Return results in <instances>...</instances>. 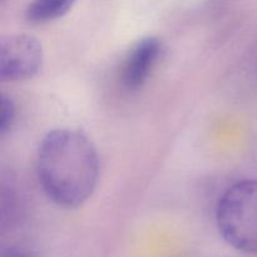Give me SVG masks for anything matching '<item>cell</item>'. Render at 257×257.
Here are the masks:
<instances>
[{
    "label": "cell",
    "mask_w": 257,
    "mask_h": 257,
    "mask_svg": "<svg viewBox=\"0 0 257 257\" xmlns=\"http://www.w3.org/2000/svg\"><path fill=\"white\" fill-rule=\"evenodd\" d=\"M99 161L92 141L75 130H55L38 151V177L45 195L60 207L75 208L92 196Z\"/></svg>",
    "instance_id": "6da1fadb"
},
{
    "label": "cell",
    "mask_w": 257,
    "mask_h": 257,
    "mask_svg": "<svg viewBox=\"0 0 257 257\" xmlns=\"http://www.w3.org/2000/svg\"><path fill=\"white\" fill-rule=\"evenodd\" d=\"M217 227L235 250L257 253V180L231 186L217 205Z\"/></svg>",
    "instance_id": "7a4b0ae2"
},
{
    "label": "cell",
    "mask_w": 257,
    "mask_h": 257,
    "mask_svg": "<svg viewBox=\"0 0 257 257\" xmlns=\"http://www.w3.org/2000/svg\"><path fill=\"white\" fill-rule=\"evenodd\" d=\"M43 63L42 44L28 34H10L0 40V79L18 82L34 77Z\"/></svg>",
    "instance_id": "3957f363"
},
{
    "label": "cell",
    "mask_w": 257,
    "mask_h": 257,
    "mask_svg": "<svg viewBox=\"0 0 257 257\" xmlns=\"http://www.w3.org/2000/svg\"><path fill=\"white\" fill-rule=\"evenodd\" d=\"M162 45L156 37L141 39L131 49L122 70V82L128 89L136 90L142 87L157 63Z\"/></svg>",
    "instance_id": "277c9868"
},
{
    "label": "cell",
    "mask_w": 257,
    "mask_h": 257,
    "mask_svg": "<svg viewBox=\"0 0 257 257\" xmlns=\"http://www.w3.org/2000/svg\"><path fill=\"white\" fill-rule=\"evenodd\" d=\"M77 0H32L25 17L33 24H44L67 14Z\"/></svg>",
    "instance_id": "5b68a950"
},
{
    "label": "cell",
    "mask_w": 257,
    "mask_h": 257,
    "mask_svg": "<svg viewBox=\"0 0 257 257\" xmlns=\"http://www.w3.org/2000/svg\"><path fill=\"white\" fill-rule=\"evenodd\" d=\"M0 133L5 135L10 127L13 125L15 119V105L14 102L10 99L8 95H2V102H0Z\"/></svg>",
    "instance_id": "8992f818"
},
{
    "label": "cell",
    "mask_w": 257,
    "mask_h": 257,
    "mask_svg": "<svg viewBox=\"0 0 257 257\" xmlns=\"http://www.w3.org/2000/svg\"><path fill=\"white\" fill-rule=\"evenodd\" d=\"M0 257H32L29 252L22 247L17 246H10V247H4L0 252Z\"/></svg>",
    "instance_id": "52a82bcc"
}]
</instances>
